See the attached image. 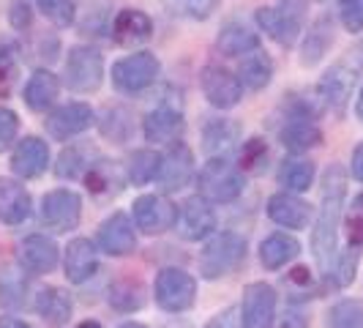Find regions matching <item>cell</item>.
Wrapping results in <instances>:
<instances>
[{"label": "cell", "instance_id": "43", "mask_svg": "<svg viewBox=\"0 0 363 328\" xmlns=\"http://www.w3.org/2000/svg\"><path fill=\"white\" fill-rule=\"evenodd\" d=\"M339 17L350 33L363 31V0H339Z\"/></svg>", "mask_w": 363, "mask_h": 328}, {"label": "cell", "instance_id": "15", "mask_svg": "<svg viewBox=\"0 0 363 328\" xmlns=\"http://www.w3.org/2000/svg\"><path fill=\"white\" fill-rule=\"evenodd\" d=\"M99 246L109 257H123L134 252V246H137V230L128 222V214L118 211L107 222H101V227H99Z\"/></svg>", "mask_w": 363, "mask_h": 328}, {"label": "cell", "instance_id": "29", "mask_svg": "<svg viewBox=\"0 0 363 328\" xmlns=\"http://www.w3.org/2000/svg\"><path fill=\"white\" fill-rule=\"evenodd\" d=\"M107 298H109V304H112V310L137 312L145 307L147 290L140 279H134V276H121V279H115V282L109 285Z\"/></svg>", "mask_w": 363, "mask_h": 328}, {"label": "cell", "instance_id": "48", "mask_svg": "<svg viewBox=\"0 0 363 328\" xmlns=\"http://www.w3.org/2000/svg\"><path fill=\"white\" fill-rule=\"evenodd\" d=\"M355 266H358V252L350 249V255H345L339 260V268H336V282L339 285H350L352 276H355Z\"/></svg>", "mask_w": 363, "mask_h": 328}, {"label": "cell", "instance_id": "2", "mask_svg": "<svg viewBox=\"0 0 363 328\" xmlns=\"http://www.w3.org/2000/svg\"><path fill=\"white\" fill-rule=\"evenodd\" d=\"M246 257V238L238 233H216L200 255V273L205 279H221L235 271Z\"/></svg>", "mask_w": 363, "mask_h": 328}, {"label": "cell", "instance_id": "39", "mask_svg": "<svg viewBox=\"0 0 363 328\" xmlns=\"http://www.w3.org/2000/svg\"><path fill=\"white\" fill-rule=\"evenodd\" d=\"M345 230H347V244L350 249H363V195H358L350 202L345 214Z\"/></svg>", "mask_w": 363, "mask_h": 328}, {"label": "cell", "instance_id": "16", "mask_svg": "<svg viewBox=\"0 0 363 328\" xmlns=\"http://www.w3.org/2000/svg\"><path fill=\"white\" fill-rule=\"evenodd\" d=\"M279 137H281L284 148L292 151V153H303V151H309V148L323 143V131L311 121V115L303 107H298L287 118V124L281 126Z\"/></svg>", "mask_w": 363, "mask_h": 328}, {"label": "cell", "instance_id": "33", "mask_svg": "<svg viewBox=\"0 0 363 328\" xmlns=\"http://www.w3.org/2000/svg\"><path fill=\"white\" fill-rule=\"evenodd\" d=\"M79 31L85 36L101 38L109 33V0H85L79 6Z\"/></svg>", "mask_w": 363, "mask_h": 328}, {"label": "cell", "instance_id": "53", "mask_svg": "<svg viewBox=\"0 0 363 328\" xmlns=\"http://www.w3.org/2000/svg\"><path fill=\"white\" fill-rule=\"evenodd\" d=\"M355 112H358V118L363 121V88H361V93H358V104H355Z\"/></svg>", "mask_w": 363, "mask_h": 328}, {"label": "cell", "instance_id": "36", "mask_svg": "<svg viewBox=\"0 0 363 328\" xmlns=\"http://www.w3.org/2000/svg\"><path fill=\"white\" fill-rule=\"evenodd\" d=\"M238 137V126L233 121L221 118L216 124H208L205 131H202V140H205V151L211 156H224V151L235 143Z\"/></svg>", "mask_w": 363, "mask_h": 328}, {"label": "cell", "instance_id": "25", "mask_svg": "<svg viewBox=\"0 0 363 328\" xmlns=\"http://www.w3.org/2000/svg\"><path fill=\"white\" fill-rule=\"evenodd\" d=\"M96 162H99V151L91 143H74V146L60 151L57 164H55V173H57V178H66V181L85 178V173Z\"/></svg>", "mask_w": 363, "mask_h": 328}, {"label": "cell", "instance_id": "28", "mask_svg": "<svg viewBox=\"0 0 363 328\" xmlns=\"http://www.w3.org/2000/svg\"><path fill=\"white\" fill-rule=\"evenodd\" d=\"M57 93H60V80L47 69H38L25 85V104L33 112H44L55 104Z\"/></svg>", "mask_w": 363, "mask_h": 328}, {"label": "cell", "instance_id": "44", "mask_svg": "<svg viewBox=\"0 0 363 328\" xmlns=\"http://www.w3.org/2000/svg\"><path fill=\"white\" fill-rule=\"evenodd\" d=\"M17 131H19L17 112H11L9 107H0V153L11 148V143L17 140Z\"/></svg>", "mask_w": 363, "mask_h": 328}, {"label": "cell", "instance_id": "30", "mask_svg": "<svg viewBox=\"0 0 363 328\" xmlns=\"http://www.w3.org/2000/svg\"><path fill=\"white\" fill-rule=\"evenodd\" d=\"M30 282L19 266H0V304L6 310H25Z\"/></svg>", "mask_w": 363, "mask_h": 328}, {"label": "cell", "instance_id": "26", "mask_svg": "<svg viewBox=\"0 0 363 328\" xmlns=\"http://www.w3.org/2000/svg\"><path fill=\"white\" fill-rule=\"evenodd\" d=\"M216 50L230 58H246L259 50V33L240 22H227L216 38Z\"/></svg>", "mask_w": 363, "mask_h": 328}, {"label": "cell", "instance_id": "45", "mask_svg": "<svg viewBox=\"0 0 363 328\" xmlns=\"http://www.w3.org/2000/svg\"><path fill=\"white\" fill-rule=\"evenodd\" d=\"M115 129H121V137H123V140L131 134V121H128V115L123 109H109V112H104L101 134L109 137V140H115Z\"/></svg>", "mask_w": 363, "mask_h": 328}, {"label": "cell", "instance_id": "6", "mask_svg": "<svg viewBox=\"0 0 363 328\" xmlns=\"http://www.w3.org/2000/svg\"><path fill=\"white\" fill-rule=\"evenodd\" d=\"M82 217V200L72 189H55L41 197L38 224L50 233H72Z\"/></svg>", "mask_w": 363, "mask_h": 328}, {"label": "cell", "instance_id": "7", "mask_svg": "<svg viewBox=\"0 0 363 328\" xmlns=\"http://www.w3.org/2000/svg\"><path fill=\"white\" fill-rule=\"evenodd\" d=\"M153 298L164 312L169 315H178L194 307L197 301V282L191 273H186L183 268H164L156 276V285H153Z\"/></svg>", "mask_w": 363, "mask_h": 328}, {"label": "cell", "instance_id": "8", "mask_svg": "<svg viewBox=\"0 0 363 328\" xmlns=\"http://www.w3.org/2000/svg\"><path fill=\"white\" fill-rule=\"evenodd\" d=\"M159 69L162 63L153 53H134L112 66V85L121 93H140L156 82Z\"/></svg>", "mask_w": 363, "mask_h": 328}, {"label": "cell", "instance_id": "52", "mask_svg": "<svg viewBox=\"0 0 363 328\" xmlns=\"http://www.w3.org/2000/svg\"><path fill=\"white\" fill-rule=\"evenodd\" d=\"M0 328H36V326H30V323H25V320H19V317L3 315V317H0Z\"/></svg>", "mask_w": 363, "mask_h": 328}, {"label": "cell", "instance_id": "5", "mask_svg": "<svg viewBox=\"0 0 363 328\" xmlns=\"http://www.w3.org/2000/svg\"><path fill=\"white\" fill-rule=\"evenodd\" d=\"M306 19V0H281L276 9H259L257 22L265 33H271L281 47H292L301 36Z\"/></svg>", "mask_w": 363, "mask_h": 328}, {"label": "cell", "instance_id": "18", "mask_svg": "<svg viewBox=\"0 0 363 328\" xmlns=\"http://www.w3.org/2000/svg\"><path fill=\"white\" fill-rule=\"evenodd\" d=\"M57 257H60V249H57V244L50 236L33 233V236H28L19 244V263H22V268H28L33 273L55 271Z\"/></svg>", "mask_w": 363, "mask_h": 328}, {"label": "cell", "instance_id": "1", "mask_svg": "<svg viewBox=\"0 0 363 328\" xmlns=\"http://www.w3.org/2000/svg\"><path fill=\"white\" fill-rule=\"evenodd\" d=\"M347 195V175L342 164H330L323 178V208L311 233V252L317 257V263L328 268L336 255V230L342 222V208H345Z\"/></svg>", "mask_w": 363, "mask_h": 328}, {"label": "cell", "instance_id": "11", "mask_svg": "<svg viewBox=\"0 0 363 328\" xmlns=\"http://www.w3.org/2000/svg\"><path fill=\"white\" fill-rule=\"evenodd\" d=\"M134 224L145 236H162L175 222H178V208L162 195H143L134 200Z\"/></svg>", "mask_w": 363, "mask_h": 328}, {"label": "cell", "instance_id": "9", "mask_svg": "<svg viewBox=\"0 0 363 328\" xmlns=\"http://www.w3.org/2000/svg\"><path fill=\"white\" fill-rule=\"evenodd\" d=\"M178 233L186 241H202V238L213 236L216 233V208L213 202L205 200L202 195H194V197H186L178 211Z\"/></svg>", "mask_w": 363, "mask_h": 328}, {"label": "cell", "instance_id": "37", "mask_svg": "<svg viewBox=\"0 0 363 328\" xmlns=\"http://www.w3.org/2000/svg\"><path fill=\"white\" fill-rule=\"evenodd\" d=\"M350 88H352V74L345 72V66H333V69L325 74L323 85H320L325 102L328 104H336V107H342V102L350 96Z\"/></svg>", "mask_w": 363, "mask_h": 328}, {"label": "cell", "instance_id": "31", "mask_svg": "<svg viewBox=\"0 0 363 328\" xmlns=\"http://www.w3.org/2000/svg\"><path fill=\"white\" fill-rule=\"evenodd\" d=\"M271 77H273V63L262 50L246 55V58L240 60V66H238V80H240V85H246V88H252V91L268 88Z\"/></svg>", "mask_w": 363, "mask_h": 328}, {"label": "cell", "instance_id": "13", "mask_svg": "<svg viewBox=\"0 0 363 328\" xmlns=\"http://www.w3.org/2000/svg\"><path fill=\"white\" fill-rule=\"evenodd\" d=\"M194 175V153L186 143H172L167 148V153L162 156V170H159V178L164 192H178L186 183L191 181Z\"/></svg>", "mask_w": 363, "mask_h": 328}, {"label": "cell", "instance_id": "10", "mask_svg": "<svg viewBox=\"0 0 363 328\" xmlns=\"http://www.w3.org/2000/svg\"><path fill=\"white\" fill-rule=\"evenodd\" d=\"M276 290L268 282H252L243 290V304H240V320L243 328H271L276 320Z\"/></svg>", "mask_w": 363, "mask_h": 328}, {"label": "cell", "instance_id": "34", "mask_svg": "<svg viewBox=\"0 0 363 328\" xmlns=\"http://www.w3.org/2000/svg\"><path fill=\"white\" fill-rule=\"evenodd\" d=\"M159 170H162V153L150 151V148H143V151H134L131 159H128L126 175L131 183L137 186H145L153 178H159Z\"/></svg>", "mask_w": 363, "mask_h": 328}, {"label": "cell", "instance_id": "40", "mask_svg": "<svg viewBox=\"0 0 363 328\" xmlns=\"http://www.w3.org/2000/svg\"><path fill=\"white\" fill-rule=\"evenodd\" d=\"M36 6H38V11L50 19V22H55L57 28L72 25L74 17H77L74 0H36Z\"/></svg>", "mask_w": 363, "mask_h": 328}, {"label": "cell", "instance_id": "51", "mask_svg": "<svg viewBox=\"0 0 363 328\" xmlns=\"http://www.w3.org/2000/svg\"><path fill=\"white\" fill-rule=\"evenodd\" d=\"M281 328H306V317L298 315V312H290V315L284 317V326Z\"/></svg>", "mask_w": 363, "mask_h": 328}, {"label": "cell", "instance_id": "19", "mask_svg": "<svg viewBox=\"0 0 363 328\" xmlns=\"http://www.w3.org/2000/svg\"><path fill=\"white\" fill-rule=\"evenodd\" d=\"M268 217L279 227L287 230H303L311 219V205L301 197H295L290 192H279L268 200Z\"/></svg>", "mask_w": 363, "mask_h": 328}, {"label": "cell", "instance_id": "21", "mask_svg": "<svg viewBox=\"0 0 363 328\" xmlns=\"http://www.w3.org/2000/svg\"><path fill=\"white\" fill-rule=\"evenodd\" d=\"M33 211V200L28 189L14 178H0V222L17 227Z\"/></svg>", "mask_w": 363, "mask_h": 328}, {"label": "cell", "instance_id": "49", "mask_svg": "<svg viewBox=\"0 0 363 328\" xmlns=\"http://www.w3.org/2000/svg\"><path fill=\"white\" fill-rule=\"evenodd\" d=\"M14 63H9V60H0V93H9L11 88V82H14Z\"/></svg>", "mask_w": 363, "mask_h": 328}, {"label": "cell", "instance_id": "32", "mask_svg": "<svg viewBox=\"0 0 363 328\" xmlns=\"http://www.w3.org/2000/svg\"><path fill=\"white\" fill-rule=\"evenodd\" d=\"M126 173L118 167V162H99L93 164L91 170L85 173V186L91 189L93 195H112V192H118L123 183H126Z\"/></svg>", "mask_w": 363, "mask_h": 328}, {"label": "cell", "instance_id": "24", "mask_svg": "<svg viewBox=\"0 0 363 328\" xmlns=\"http://www.w3.org/2000/svg\"><path fill=\"white\" fill-rule=\"evenodd\" d=\"M36 312L50 323L52 328L66 326L72 320V312H74V301L72 295L63 290V288H55V285H47L36 293Z\"/></svg>", "mask_w": 363, "mask_h": 328}, {"label": "cell", "instance_id": "3", "mask_svg": "<svg viewBox=\"0 0 363 328\" xmlns=\"http://www.w3.org/2000/svg\"><path fill=\"white\" fill-rule=\"evenodd\" d=\"M197 181L202 197L211 202H233L243 195V173L227 156H211Z\"/></svg>", "mask_w": 363, "mask_h": 328}, {"label": "cell", "instance_id": "20", "mask_svg": "<svg viewBox=\"0 0 363 328\" xmlns=\"http://www.w3.org/2000/svg\"><path fill=\"white\" fill-rule=\"evenodd\" d=\"M50 167V146L38 137H25L19 140L11 156V170L19 178H38L44 175V170Z\"/></svg>", "mask_w": 363, "mask_h": 328}, {"label": "cell", "instance_id": "35", "mask_svg": "<svg viewBox=\"0 0 363 328\" xmlns=\"http://www.w3.org/2000/svg\"><path fill=\"white\" fill-rule=\"evenodd\" d=\"M314 181V164L306 159H287L279 167V183L290 192H306Z\"/></svg>", "mask_w": 363, "mask_h": 328}, {"label": "cell", "instance_id": "47", "mask_svg": "<svg viewBox=\"0 0 363 328\" xmlns=\"http://www.w3.org/2000/svg\"><path fill=\"white\" fill-rule=\"evenodd\" d=\"M205 328H243V320H240V312H238V307H227V310H221L208 323Z\"/></svg>", "mask_w": 363, "mask_h": 328}, {"label": "cell", "instance_id": "42", "mask_svg": "<svg viewBox=\"0 0 363 328\" xmlns=\"http://www.w3.org/2000/svg\"><path fill=\"white\" fill-rule=\"evenodd\" d=\"M268 159V146L265 140H249L240 146V153H238V162L243 170H262V164Z\"/></svg>", "mask_w": 363, "mask_h": 328}, {"label": "cell", "instance_id": "54", "mask_svg": "<svg viewBox=\"0 0 363 328\" xmlns=\"http://www.w3.org/2000/svg\"><path fill=\"white\" fill-rule=\"evenodd\" d=\"M77 328H101V323H96V320H82Z\"/></svg>", "mask_w": 363, "mask_h": 328}, {"label": "cell", "instance_id": "27", "mask_svg": "<svg viewBox=\"0 0 363 328\" xmlns=\"http://www.w3.org/2000/svg\"><path fill=\"white\" fill-rule=\"evenodd\" d=\"M301 255V244L287 233H273L259 244V260L268 271H279Z\"/></svg>", "mask_w": 363, "mask_h": 328}, {"label": "cell", "instance_id": "38", "mask_svg": "<svg viewBox=\"0 0 363 328\" xmlns=\"http://www.w3.org/2000/svg\"><path fill=\"white\" fill-rule=\"evenodd\" d=\"M328 328H363V301L345 298L328 312Z\"/></svg>", "mask_w": 363, "mask_h": 328}, {"label": "cell", "instance_id": "55", "mask_svg": "<svg viewBox=\"0 0 363 328\" xmlns=\"http://www.w3.org/2000/svg\"><path fill=\"white\" fill-rule=\"evenodd\" d=\"M118 328H147V326H143V323H134V320H131V323H123V326H118Z\"/></svg>", "mask_w": 363, "mask_h": 328}, {"label": "cell", "instance_id": "50", "mask_svg": "<svg viewBox=\"0 0 363 328\" xmlns=\"http://www.w3.org/2000/svg\"><path fill=\"white\" fill-rule=\"evenodd\" d=\"M352 175L363 183V143L352 151Z\"/></svg>", "mask_w": 363, "mask_h": 328}, {"label": "cell", "instance_id": "23", "mask_svg": "<svg viewBox=\"0 0 363 328\" xmlns=\"http://www.w3.org/2000/svg\"><path fill=\"white\" fill-rule=\"evenodd\" d=\"M112 33H115V41L121 47H140V44H145L147 38L153 36V22L140 9H123L115 17Z\"/></svg>", "mask_w": 363, "mask_h": 328}, {"label": "cell", "instance_id": "4", "mask_svg": "<svg viewBox=\"0 0 363 328\" xmlns=\"http://www.w3.org/2000/svg\"><path fill=\"white\" fill-rule=\"evenodd\" d=\"M66 85L74 93H93L104 82V58L96 47L77 44L66 55Z\"/></svg>", "mask_w": 363, "mask_h": 328}, {"label": "cell", "instance_id": "12", "mask_svg": "<svg viewBox=\"0 0 363 328\" xmlns=\"http://www.w3.org/2000/svg\"><path fill=\"white\" fill-rule=\"evenodd\" d=\"M200 85L205 99L216 109H230L235 107L243 96V85L238 80V74L227 72L221 66H205L200 74Z\"/></svg>", "mask_w": 363, "mask_h": 328}, {"label": "cell", "instance_id": "41", "mask_svg": "<svg viewBox=\"0 0 363 328\" xmlns=\"http://www.w3.org/2000/svg\"><path fill=\"white\" fill-rule=\"evenodd\" d=\"M162 3L189 19H208L218 6V0H162Z\"/></svg>", "mask_w": 363, "mask_h": 328}, {"label": "cell", "instance_id": "14", "mask_svg": "<svg viewBox=\"0 0 363 328\" xmlns=\"http://www.w3.org/2000/svg\"><path fill=\"white\" fill-rule=\"evenodd\" d=\"M93 109L85 102H72V104H63L57 107L47 118V131L55 140H72L77 134L88 131L93 126Z\"/></svg>", "mask_w": 363, "mask_h": 328}, {"label": "cell", "instance_id": "46", "mask_svg": "<svg viewBox=\"0 0 363 328\" xmlns=\"http://www.w3.org/2000/svg\"><path fill=\"white\" fill-rule=\"evenodd\" d=\"M9 22L14 31H28L33 22V6L30 0H11L9 3Z\"/></svg>", "mask_w": 363, "mask_h": 328}, {"label": "cell", "instance_id": "22", "mask_svg": "<svg viewBox=\"0 0 363 328\" xmlns=\"http://www.w3.org/2000/svg\"><path fill=\"white\" fill-rule=\"evenodd\" d=\"M183 129H186V124H183V112L178 107H156L153 112H147L145 118L147 143L172 146L181 140Z\"/></svg>", "mask_w": 363, "mask_h": 328}, {"label": "cell", "instance_id": "17", "mask_svg": "<svg viewBox=\"0 0 363 328\" xmlns=\"http://www.w3.org/2000/svg\"><path fill=\"white\" fill-rule=\"evenodd\" d=\"M63 271L66 279L74 285L88 282L93 273L99 271V252L88 238H72L66 252H63Z\"/></svg>", "mask_w": 363, "mask_h": 328}]
</instances>
